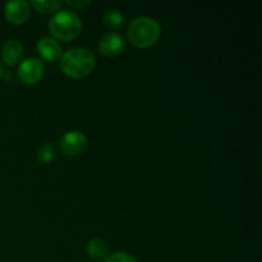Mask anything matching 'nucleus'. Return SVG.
<instances>
[{
	"instance_id": "nucleus-5",
	"label": "nucleus",
	"mask_w": 262,
	"mask_h": 262,
	"mask_svg": "<svg viewBox=\"0 0 262 262\" xmlns=\"http://www.w3.org/2000/svg\"><path fill=\"white\" fill-rule=\"evenodd\" d=\"M87 137L79 130H69L60 138L59 147L67 156H78L87 148Z\"/></svg>"
},
{
	"instance_id": "nucleus-2",
	"label": "nucleus",
	"mask_w": 262,
	"mask_h": 262,
	"mask_svg": "<svg viewBox=\"0 0 262 262\" xmlns=\"http://www.w3.org/2000/svg\"><path fill=\"white\" fill-rule=\"evenodd\" d=\"M128 40L135 48L147 49L158 42L161 35V27L155 18L138 17L128 27Z\"/></svg>"
},
{
	"instance_id": "nucleus-10",
	"label": "nucleus",
	"mask_w": 262,
	"mask_h": 262,
	"mask_svg": "<svg viewBox=\"0 0 262 262\" xmlns=\"http://www.w3.org/2000/svg\"><path fill=\"white\" fill-rule=\"evenodd\" d=\"M87 253L94 261H105L109 257V246L101 238H94L87 243Z\"/></svg>"
},
{
	"instance_id": "nucleus-6",
	"label": "nucleus",
	"mask_w": 262,
	"mask_h": 262,
	"mask_svg": "<svg viewBox=\"0 0 262 262\" xmlns=\"http://www.w3.org/2000/svg\"><path fill=\"white\" fill-rule=\"evenodd\" d=\"M125 41L119 33L109 32L99 41V50L106 58H117L124 51Z\"/></svg>"
},
{
	"instance_id": "nucleus-14",
	"label": "nucleus",
	"mask_w": 262,
	"mask_h": 262,
	"mask_svg": "<svg viewBox=\"0 0 262 262\" xmlns=\"http://www.w3.org/2000/svg\"><path fill=\"white\" fill-rule=\"evenodd\" d=\"M105 262H136L133 256H130L127 252H117L110 255L109 257L105 260Z\"/></svg>"
},
{
	"instance_id": "nucleus-7",
	"label": "nucleus",
	"mask_w": 262,
	"mask_h": 262,
	"mask_svg": "<svg viewBox=\"0 0 262 262\" xmlns=\"http://www.w3.org/2000/svg\"><path fill=\"white\" fill-rule=\"evenodd\" d=\"M30 4L25 0L9 2L4 7V15L12 25H23L30 18Z\"/></svg>"
},
{
	"instance_id": "nucleus-9",
	"label": "nucleus",
	"mask_w": 262,
	"mask_h": 262,
	"mask_svg": "<svg viewBox=\"0 0 262 262\" xmlns=\"http://www.w3.org/2000/svg\"><path fill=\"white\" fill-rule=\"evenodd\" d=\"M23 55V45L18 40H9L3 45L2 59L8 67H14L19 63Z\"/></svg>"
},
{
	"instance_id": "nucleus-1",
	"label": "nucleus",
	"mask_w": 262,
	"mask_h": 262,
	"mask_svg": "<svg viewBox=\"0 0 262 262\" xmlns=\"http://www.w3.org/2000/svg\"><path fill=\"white\" fill-rule=\"evenodd\" d=\"M96 66V58L84 48H74L61 54L60 69L71 78H84L90 76Z\"/></svg>"
},
{
	"instance_id": "nucleus-15",
	"label": "nucleus",
	"mask_w": 262,
	"mask_h": 262,
	"mask_svg": "<svg viewBox=\"0 0 262 262\" xmlns=\"http://www.w3.org/2000/svg\"><path fill=\"white\" fill-rule=\"evenodd\" d=\"M67 4H68L69 7H72V8H78V9H83V8L89 7V5L91 4V2H89V0H86V2H72V0H68V2H67Z\"/></svg>"
},
{
	"instance_id": "nucleus-13",
	"label": "nucleus",
	"mask_w": 262,
	"mask_h": 262,
	"mask_svg": "<svg viewBox=\"0 0 262 262\" xmlns=\"http://www.w3.org/2000/svg\"><path fill=\"white\" fill-rule=\"evenodd\" d=\"M55 158V146L53 143H43L37 151V160L41 164H50Z\"/></svg>"
},
{
	"instance_id": "nucleus-8",
	"label": "nucleus",
	"mask_w": 262,
	"mask_h": 262,
	"mask_svg": "<svg viewBox=\"0 0 262 262\" xmlns=\"http://www.w3.org/2000/svg\"><path fill=\"white\" fill-rule=\"evenodd\" d=\"M37 51L45 60L54 63L61 58V46L54 37H41L37 42Z\"/></svg>"
},
{
	"instance_id": "nucleus-16",
	"label": "nucleus",
	"mask_w": 262,
	"mask_h": 262,
	"mask_svg": "<svg viewBox=\"0 0 262 262\" xmlns=\"http://www.w3.org/2000/svg\"><path fill=\"white\" fill-rule=\"evenodd\" d=\"M3 76H4V68H3L2 63H0V78H2Z\"/></svg>"
},
{
	"instance_id": "nucleus-11",
	"label": "nucleus",
	"mask_w": 262,
	"mask_h": 262,
	"mask_svg": "<svg viewBox=\"0 0 262 262\" xmlns=\"http://www.w3.org/2000/svg\"><path fill=\"white\" fill-rule=\"evenodd\" d=\"M28 4L33 9L37 10V12L43 13V14H50V13L58 12V9L61 7L63 3L60 0H42V2H40V0H32Z\"/></svg>"
},
{
	"instance_id": "nucleus-12",
	"label": "nucleus",
	"mask_w": 262,
	"mask_h": 262,
	"mask_svg": "<svg viewBox=\"0 0 262 262\" xmlns=\"http://www.w3.org/2000/svg\"><path fill=\"white\" fill-rule=\"evenodd\" d=\"M104 23L110 30H119L124 25V17L117 9H110L104 14Z\"/></svg>"
},
{
	"instance_id": "nucleus-4",
	"label": "nucleus",
	"mask_w": 262,
	"mask_h": 262,
	"mask_svg": "<svg viewBox=\"0 0 262 262\" xmlns=\"http://www.w3.org/2000/svg\"><path fill=\"white\" fill-rule=\"evenodd\" d=\"M17 73L18 78L25 84H36L42 79L45 73V64L41 59L31 56L19 64Z\"/></svg>"
},
{
	"instance_id": "nucleus-3",
	"label": "nucleus",
	"mask_w": 262,
	"mask_h": 262,
	"mask_svg": "<svg viewBox=\"0 0 262 262\" xmlns=\"http://www.w3.org/2000/svg\"><path fill=\"white\" fill-rule=\"evenodd\" d=\"M49 30L55 40L72 41L81 35L83 30L82 20L76 13L61 10L55 13L49 20Z\"/></svg>"
}]
</instances>
